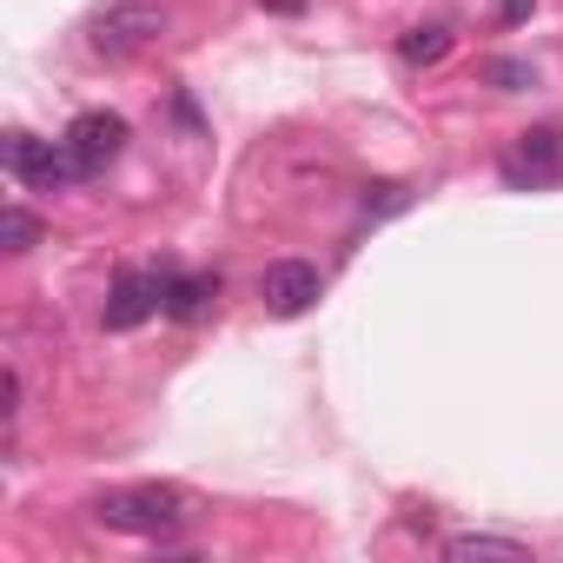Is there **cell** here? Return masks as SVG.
I'll return each mask as SVG.
<instances>
[{
	"label": "cell",
	"instance_id": "obj_8",
	"mask_svg": "<svg viewBox=\"0 0 563 563\" xmlns=\"http://www.w3.org/2000/svg\"><path fill=\"white\" fill-rule=\"evenodd\" d=\"M219 299V272H173L166 265V319L173 325H199Z\"/></svg>",
	"mask_w": 563,
	"mask_h": 563
},
{
	"label": "cell",
	"instance_id": "obj_3",
	"mask_svg": "<svg viewBox=\"0 0 563 563\" xmlns=\"http://www.w3.org/2000/svg\"><path fill=\"white\" fill-rule=\"evenodd\" d=\"M153 312H166V272L120 265L113 286H107V306H100V325H107V332H140Z\"/></svg>",
	"mask_w": 563,
	"mask_h": 563
},
{
	"label": "cell",
	"instance_id": "obj_9",
	"mask_svg": "<svg viewBox=\"0 0 563 563\" xmlns=\"http://www.w3.org/2000/svg\"><path fill=\"white\" fill-rule=\"evenodd\" d=\"M444 556H451V563H523L530 550H523L517 537H490V530H457V537H444Z\"/></svg>",
	"mask_w": 563,
	"mask_h": 563
},
{
	"label": "cell",
	"instance_id": "obj_7",
	"mask_svg": "<svg viewBox=\"0 0 563 563\" xmlns=\"http://www.w3.org/2000/svg\"><path fill=\"white\" fill-rule=\"evenodd\" d=\"M504 179L510 186H556L563 179V126L517 133V146L504 153Z\"/></svg>",
	"mask_w": 563,
	"mask_h": 563
},
{
	"label": "cell",
	"instance_id": "obj_2",
	"mask_svg": "<svg viewBox=\"0 0 563 563\" xmlns=\"http://www.w3.org/2000/svg\"><path fill=\"white\" fill-rule=\"evenodd\" d=\"M159 34H166V8H159V0H113V8H100V14L87 21V47H93L100 60H133V54H146Z\"/></svg>",
	"mask_w": 563,
	"mask_h": 563
},
{
	"label": "cell",
	"instance_id": "obj_13",
	"mask_svg": "<svg viewBox=\"0 0 563 563\" xmlns=\"http://www.w3.org/2000/svg\"><path fill=\"white\" fill-rule=\"evenodd\" d=\"M411 192L405 186H365V212H405Z\"/></svg>",
	"mask_w": 563,
	"mask_h": 563
},
{
	"label": "cell",
	"instance_id": "obj_15",
	"mask_svg": "<svg viewBox=\"0 0 563 563\" xmlns=\"http://www.w3.org/2000/svg\"><path fill=\"white\" fill-rule=\"evenodd\" d=\"M272 14H306V0H265Z\"/></svg>",
	"mask_w": 563,
	"mask_h": 563
},
{
	"label": "cell",
	"instance_id": "obj_1",
	"mask_svg": "<svg viewBox=\"0 0 563 563\" xmlns=\"http://www.w3.org/2000/svg\"><path fill=\"white\" fill-rule=\"evenodd\" d=\"M93 523L100 530H120V537H140V543H159L186 523V497L173 484H126V490H100L93 497Z\"/></svg>",
	"mask_w": 563,
	"mask_h": 563
},
{
	"label": "cell",
	"instance_id": "obj_14",
	"mask_svg": "<svg viewBox=\"0 0 563 563\" xmlns=\"http://www.w3.org/2000/svg\"><path fill=\"white\" fill-rule=\"evenodd\" d=\"M530 8H537V0H504V27H517V21H530Z\"/></svg>",
	"mask_w": 563,
	"mask_h": 563
},
{
	"label": "cell",
	"instance_id": "obj_12",
	"mask_svg": "<svg viewBox=\"0 0 563 563\" xmlns=\"http://www.w3.org/2000/svg\"><path fill=\"white\" fill-rule=\"evenodd\" d=\"M484 80H497V87H504V93H517V87H530V80H537V74H530V67H523V60H484Z\"/></svg>",
	"mask_w": 563,
	"mask_h": 563
},
{
	"label": "cell",
	"instance_id": "obj_4",
	"mask_svg": "<svg viewBox=\"0 0 563 563\" xmlns=\"http://www.w3.org/2000/svg\"><path fill=\"white\" fill-rule=\"evenodd\" d=\"M60 146H67V159H74L80 179H100V173L126 153V120L107 113V107H93V113H80V120L60 133Z\"/></svg>",
	"mask_w": 563,
	"mask_h": 563
},
{
	"label": "cell",
	"instance_id": "obj_6",
	"mask_svg": "<svg viewBox=\"0 0 563 563\" xmlns=\"http://www.w3.org/2000/svg\"><path fill=\"white\" fill-rule=\"evenodd\" d=\"M319 292H325V278H319V265H306V258H272V265L258 272V299H265L272 319H299V312H312Z\"/></svg>",
	"mask_w": 563,
	"mask_h": 563
},
{
	"label": "cell",
	"instance_id": "obj_10",
	"mask_svg": "<svg viewBox=\"0 0 563 563\" xmlns=\"http://www.w3.org/2000/svg\"><path fill=\"white\" fill-rule=\"evenodd\" d=\"M451 54V27H411L405 41H398V60L405 67H438Z\"/></svg>",
	"mask_w": 563,
	"mask_h": 563
},
{
	"label": "cell",
	"instance_id": "obj_5",
	"mask_svg": "<svg viewBox=\"0 0 563 563\" xmlns=\"http://www.w3.org/2000/svg\"><path fill=\"white\" fill-rule=\"evenodd\" d=\"M0 159H8V173H14L21 186H34V192H60V186L80 179L74 159H67V146H60V140H34V133H8Z\"/></svg>",
	"mask_w": 563,
	"mask_h": 563
},
{
	"label": "cell",
	"instance_id": "obj_11",
	"mask_svg": "<svg viewBox=\"0 0 563 563\" xmlns=\"http://www.w3.org/2000/svg\"><path fill=\"white\" fill-rule=\"evenodd\" d=\"M41 245V219L27 206H8V252H34Z\"/></svg>",
	"mask_w": 563,
	"mask_h": 563
}]
</instances>
